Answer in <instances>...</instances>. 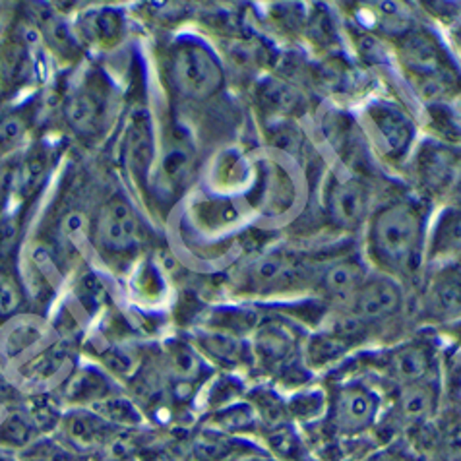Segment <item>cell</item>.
<instances>
[{"instance_id":"cell-1","label":"cell","mask_w":461,"mask_h":461,"mask_svg":"<svg viewBox=\"0 0 461 461\" xmlns=\"http://www.w3.org/2000/svg\"><path fill=\"white\" fill-rule=\"evenodd\" d=\"M368 245L386 270L413 274L425 250V215L417 203L400 200L382 208L370 223Z\"/></svg>"},{"instance_id":"cell-2","label":"cell","mask_w":461,"mask_h":461,"mask_svg":"<svg viewBox=\"0 0 461 461\" xmlns=\"http://www.w3.org/2000/svg\"><path fill=\"white\" fill-rule=\"evenodd\" d=\"M167 78L175 94L188 101L210 99L220 92L225 74L221 62L202 41H178L169 53Z\"/></svg>"},{"instance_id":"cell-3","label":"cell","mask_w":461,"mask_h":461,"mask_svg":"<svg viewBox=\"0 0 461 461\" xmlns=\"http://www.w3.org/2000/svg\"><path fill=\"white\" fill-rule=\"evenodd\" d=\"M378 407L380 400L373 390L363 384H349L331 403V425L341 434H358L373 425Z\"/></svg>"},{"instance_id":"cell-4","label":"cell","mask_w":461,"mask_h":461,"mask_svg":"<svg viewBox=\"0 0 461 461\" xmlns=\"http://www.w3.org/2000/svg\"><path fill=\"white\" fill-rule=\"evenodd\" d=\"M97 240L109 252H131L140 242V220L131 203L113 198L101 210L97 220Z\"/></svg>"},{"instance_id":"cell-5","label":"cell","mask_w":461,"mask_h":461,"mask_svg":"<svg viewBox=\"0 0 461 461\" xmlns=\"http://www.w3.org/2000/svg\"><path fill=\"white\" fill-rule=\"evenodd\" d=\"M366 114L382 151L393 159L405 156L415 136V126L411 119L398 107L388 104L370 105Z\"/></svg>"},{"instance_id":"cell-6","label":"cell","mask_w":461,"mask_h":461,"mask_svg":"<svg viewBox=\"0 0 461 461\" xmlns=\"http://www.w3.org/2000/svg\"><path fill=\"white\" fill-rule=\"evenodd\" d=\"M368 190L358 178H343L330 185L326 212L330 221L339 229H357L368 212Z\"/></svg>"},{"instance_id":"cell-7","label":"cell","mask_w":461,"mask_h":461,"mask_svg":"<svg viewBox=\"0 0 461 461\" xmlns=\"http://www.w3.org/2000/svg\"><path fill=\"white\" fill-rule=\"evenodd\" d=\"M403 294L400 285L388 277L366 279L353 297L357 316L365 322L390 318L402 309Z\"/></svg>"},{"instance_id":"cell-8","label":"cell","mask_w":461,"mask_h":461,"mask_svg":"<svg viewBox=\"0 0 461 461\" xmlns=\"http://www.w3.org/2000/svg\"><path fill=\"white\" fill-rule=\"evenodd\" d=\"M301 277V266L287 254L264 256L254 264L250 284L258 291H277L291 287Z\"/></svg>"},{"instance_id":"cell-9","label":"cell","mask_w":461,"mask_h":461,"mask_svg":"<svg viewBox=\"0 0 461 461\" xmlns=\"http://www.w3.org/2000/svg\"><path fill=\"white\" fill-rule=\"evenodd\" d=\"M153 156H156V142H153L149 122L144 114H138L128 131L126 161L140 183L148 176Z\"/></svg>"},{"instance_id":"cell-10","label":"cell","mask_w":461,"mask_h":461,"mask_svg":"<svg viewBox=\"0 0 461 461\" xmlns=\"http://www.w3.org/2000/svg\"><path fill=\"white\" fill-rule=\"evenodd\" d=\"M437 390L427 382L405 384L398 395V415L405 420L417 425V422H427L434 411H437Z\"/></svg>"},{"instance_id":"cell-11","label":"cell","mask_w":461,"mask_h":461,"mask_svg":"<svg viewBox=\"0 0 461 461\" xmlns=\"http://www.w3.org/2000/svg\"><path fill=\"white\" fill-rule=\"evenodd\" d=\"M365 284V270L361 264L353 260H343L330 267L324 274V291L334 301H353L355 293Z\"/></svg>"},{"instance_id":"cell-12","label":"cell","mask_w":461,"mask_h":461,"mask_svg":"<svg viewBox=\"0 0 461 461\" xmlns=\"http://www.w3.org/2000/svg\"><path fill=\"white\" fill-rule=\"evenodd\" d=\"M390 368L393 376L403 384L422 382L430 368V351L425 345H405V348H400L398 351L392 353Z\"/></svg>"},{"instance_id":"cell-13","label":"cell","mask_w":461,"mask_h":461,"mask_svg":"<svg viewBox=\"0 0 461 461\" xmlns=\"http://www.w3.org/2000/svg\"><path fill=\"white\" fill-rule=\"evenodd\" d=\"M403 59L407 67L419 76H434L440 68V50L430 37L417 33L405 41Z\"/></svg>"},{"instance_id":"cell-14","label":"cell","mask_w":461,"mask_h":461,"mask_svg":"<svg viewBox=\"0 0 461 461\" xmlns=\"http://www.w3.org/2000/svg\"><path fill=\"white\" fill-rule=\"evenodd\" d=\"M167 370L175 380L188 384L202 373V361L198 353L186 343H173L167 349Z\"/></svg>"},{"instance_id":"cell-15","label":"cell","mask_w":461,"mask_h":461,"mask_svg":"<svg viewBox=\"0 0 461 461\" xmlns=\"http://www.w3.org/2000/svg\"><path fill=\"white\" fill-rule=\"evenodd\" d=\"M452 165L454 161L447 159L442 151H434L429 153V156L422 159V178L425 183L430 186H440L447 183L446 178L452 173Z\"/></svg>"},{"instance_id":"cell-16","label":"cell","mask_w":461,"mask_h":461,"mask_svg":"<svg viewBox=\"0 0 461 461\" xmlns=\"http://www.w3.org/2000/svg\"><path fill=\"white\" fill-rule=\"evenodd\" d=\"M188 148L183 144H176V148H171L165 156L163 169L167 173L171 181H186V176L190 175V156H188Z\"/></svg>"},{"instance_id":"cell-17","label":"cell","mask_w":461,"mask_h":461,"mask_svg":"<svg viewBox=\"0 0 461 461\" xmlns=\"http://www.w3.org/2000/svg\"><path fill=\"white\" fill-rule=\"evenodd\" d=\"M434 304H437L442 312L457 311V304H459L457 277H446L437 287H434Z\"/></svg>"},{"instance_id":"cell-18","label":"cell","mask_w":461,"mask_h":461,"mask_svg":"<svg viewBox=\"0 0 461 461\" xmlns=\"http://www.w3.org/2000/svg\"><path fill=\"white\" fill-rule=\"evenodd\" d=\"M287 348H289V338L284 334V331L267 330L262 334L260 353L266 358H270V361H276V358L284 357V353H287Z\"/></svg>"},{"instance_id":"cell-19","label":"cell","mask_w":461,"mask_h":461,"mask_svg":"<svg viewBox=\"0 0 461 461\" xmlns=\"http://www.w3.org/2000/svg\"><path fill=\"white\" fill-rule=\"evenodd\" d=\"M459 220H457V213L454 212H447L442 221L438 225V239H437V245H440V250L446 249H457V240H459Z\"/></svg>"},{"instance_id":"cell-20","label":"cell","mask_w":461,"mask_h":461,"mask_svg":"<svg viewBox=\"0 0 461 461\" xmlns=\"http://www.w3.org/2000/svg\"><path fill=\"white\" fill-rule=\"evenodd\" d=\"M208 351L212 355H215L217 358H221L225 363H233V361H240V351H239V343L223 338V336H215L212 339H208Z\"/></svg>"},{"instance_id":"cell-21","label":"cell","mask_w":461,"mask_h":461,"mask_svg":"<svg viewBox=\"0 0 461 461\" xmlns=\"http://www.w3.org/2000/svg\"><path fill=\"white\" fill-rule=\"evenodd\" d=\"M105 407H107L105 411L113 420L124 422V425H136V422H140V415L136 409L124 400H109Z\"/></svg>"},{"instance_id":"cell-22","label":"cell","mask_w":461,"mask_h":461,"mask_svg":"<svg viewBox=\"0 0 461 461\" xmlns=\"http://www.w3.org/2000/svg\"><path fill=\"white\" fill-rule=\"evenodd\" d=\"M245 461H270V459H264V457H250V459H245Z\"/></svg>"},{"instance_id":"cell-23","label":"cell","mask_w":461,"mask_h":461,"mask_svg":"<svg viewBox=\"0 0 461 461\" xmlns=\"http://www.w3.org/2000/svg\"><path fill=\"white\" fill-rule=\"evenodd\" d=\"M122 461H134V459H131V457H126V459H122Z\"/></svg>"}]
</instances>
